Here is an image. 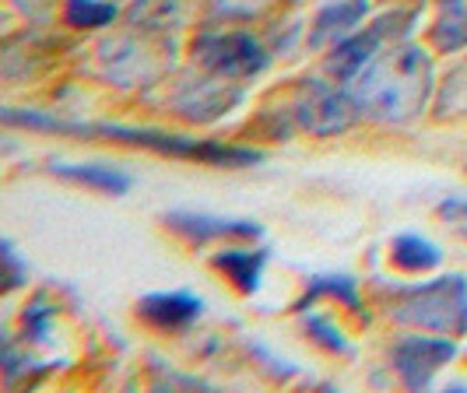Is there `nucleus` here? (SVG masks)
I'll list each match as a JSON object with an SVG mask.
<instances>
[{
	"mask_svg": "<svg viewBox=\"0 0 467 393\" xmlns=\"http://www.w3.org/2000/svg\"><path fill=\"white\" fill-rule=\"evenodd\" d=\"M306 326H309V334H313L320 345H327L330 351H345V341H341V334H337V330H334V326H330L324 316H309V324H306Z\"/></svg>",
	"mask_w": 467,
	"mask_h": 393,
	"instance_id": "17",
	"label": "nucleus"
},
{
	"mask_svg": "<svg viewBox=\"0 0 467 393\" xmlns=\"http://www.w3.org/2000/svg\"><path fill=\"white\" fill-rule=\"evenodd\" d=\"M320 295H334V299H341L351 309H358V292H355L351 278H345V274H320V278H313V284L306 288V295L296 302V309H309V302H317Z\"/></svg>",
	"mask_w": 467,
	"mask_h": 393,
	"instance_id": "15",
	"label": "nucleus"
},
{
	"mask_svg": "<svg viewBox=\"0 0 467 393\" xmlns=\"http://www.w3.org/2000/svg\"><path fill=\"white\" fill-rule=\"evenodd\" d=\"M432 60L419 47H394L376 53L355 81V102L376 119L404 123L419 116L432 95Z\"/></svg>",
	"mask_w": 467,
	"mask_h": 393,
	"instance_id": "1",
	"label": "nucleus"
},
{
	"mask_svg": "<svg viewBox=\"0 0 467 393\" xmlns=\"http://www.w3.org/2000/svg\"><path fill=\"white\" fill-rule=\"evenodd\" d=\"M165 225L172 232H180L190 243H208V239H257L260 225L254 222H233V218H211V214H190V211H172L165 218Z\"/></svg>",
	"mask_w": 467,
	"mask_h": 393,
	"instance_id": "8",
	"label": "nucleus"
},
{
	"mask_svg": "<svg viewBox=\"0 0 467 393\" xmlns=\"http://www.w3.org/2000/svg\"><path fill=\"white\" fill-rule=\"evenodd\" d=\"M4 260H7V288H15V284L22 281V267H18V260H15V250H11V246H4Z\"/></svg>",
	"mask_w": 467,
	"mask_h": 393,
	"instance_id": "18",
	"label": "nucleus"
},
{
	"mask_svg": "<svg viewBox=\"0 0 467 393\" xmlns=\"http://www.w3.org/2000/svg\"><path fill=\"white\" fill-rule=\"evenodd\" d=\"M394 18H398V15H387V18H379L376 25H369L366 32H358V36L345 39L341 47L334 49V57L327 60L330 74H337V78H355V74L379 53V43L387 39V32H390V22H394Z\"/></svg>",
	"mask_w": 467,
	"mask_h": 393,
	"instance_id": "7",
	"label": "nucleus"
},
{
	"mask_svg": "<svg viewBox=\"0 0 467 393\" xmlns=\"http://www.w3.org/2000/svg\"><path fill=\"white\" fill-rule=\"evenodd\" d=\"M394 320L436 334H467V281L450 274L421 284L394 309Z\"/></svg>",
	"mask_w": 467,
	"mask_h": 393,
	"instance_id": "3",
	"label": "nucleus"
},
{
	"mask_svg": "<svg viewBox=\"0 0 467 393\" xmlns=\"http://www.w3.org/2000/svg\"><path fill=\"white\" fill-rule=\"evenodd\" d=\"M446 15L432 28V39L443 53H457L467 47V0H446Z\"/></svg>",
	"mask_w": 467,
	"mask_h": 393,
	"instance_id": "14",
	"label": "nucleus"
},
{
	"mask_svg": "<svg viewBox=\"0 0 467 393\" xmlns=\"http://www.w3.org/2000/svg\"><path fill=\"white\" fill-rule=\"evenodd\" d=\"M464 235H467V229H464Z\"/></svg>",
	"mask_w": 467,
	"mask_h": 393,
	"instance_id": "19",
	"label": "nucleus"
},
{
	"mask_svg": "<svg viewBox=\"0 0 467 393\" xmlns=\"http://www.w3.org/2000/svg\"><path fill=\"white\" fill-rule=\"evenodd\" d=\"M453 355H457V347L450 345V341H440V337H408L394 351V366H398L400 379L411 390H421V387L432 383V376L443 369Z\"/></svg>",
	"mask_w": 467,
	"mask_h": 393,
	"instance_id": "6",
	"label": "nucleus"
},
{
	"mask_svg": "<svg viewBox=\"0 0 467 393\" xmlns=\"http://www.w3.org/2000/svg\"><path fill=\"white\" fill-rule=\"evenodd\" d=\"M53 172L64 180H74V183L102 190V193H113V197L130 190V176L113 169V165H53Z\"/></svg>",
	"mask_w": 467,
	"mask_h": 393,
	"instance_id": "12",
	"label": "nucleus"
},
{
	"mask_svg": "<svg viewBox=\"0 0 467 393\" xmlns=\"http://www.w3.org/2000/svg\"><path fill=\"white\" fill-rule=\"evenodd\" d=\"M113 18H117V7L102 4V0H70L67 4V22L78 28H99V25H109Z\"/></svg>",
	"mask_w": 467,
	"mask_h": 393,
	"instance_id": "16",
	"label": "nucleus"
},
{
	"mask_svg": "<svg viewBox=\"0 0 467 393\" xmlns=\"http://www.w3.org/2000/svg\"><path fill=\"white\" fill-rule=\"evenodd\" d=\"M362 15H366V0H337V4H330L327 11L317 18V28H313L309 43L320 47V43H327V39H334V36L348 32Z\"/></svg>",
	"mask_w": 467,
	"mask_h": 393,
	"instance_id": "13",
	"label": "nucleus"
},
{
	"mask_svg": "<svg viewBox=\"0 0 467 393\" xmlns=\"http://www.w3.org/2000/svg\"><path fill=\"white\" fill-rule=\"evenodd\" d=\"M193 57L222 78H254L267 67V53L254 36L225 32V36H201L193 43Z\"/></svg>",
	"mask_w": 467,
	"mask_h": 393,
	"instance_id": "4",
	"label": "nucleus"
},
{
	"mask_svg": "<svg viewBox=\"0 0 467 393\" xmlns=\"http://www.w3.org/2000/svg\"><path fill=\"white\" fill-rule=\"evenodd\" d=\"M264 260H267V250H225V253H214L211 264L218 271H225V278H233V284L239 292L254 295L260 288Z\"/></svg>",
	"mask_w": 467,
	"mask_h": 393,
	"instance_id": "10",
	"label": "nucleus"
},
{
	"mask_svg": "<svg viewBox=\"0 0 467 393\" xmlns=\"http://www.w3.org/2000/svg\"><path fill=\"white\" fill-rule=\"evenodd\" d=\"M390 260L398 264L400 271H411V274H421V271H432L440 267L443 260V250L421 235H398L394 246H390Z\"/></svg>",
	"mask_w": 467,
	"mask_h": 393,
	"instance_id": "11",
	"label": "nucleus"
},
{
	"mask_svg": "<svg viewBox=\"0 0 467 393\" xmlns=\"http://www.w3.org/2000/svg\"><path fill=\"white\" fill-rule=\"evenodd\" d=\"M7 127H39V130H57V134H81V138H106L119 144H138L151 148L159 155H176V159H193L204 165H254L260 162V151L254 148H229V144H214V140H190L162 130H134V127H119V123H64V119H49V116L18 113V109H4Z\"/></svg>",
	"mask_w": 467,
	"mask_h": 393,
	"instance_id": "2",
	"label": "nucleus"
},
{
	"mask_svg": "<svg viewBox=\"0 0 467 393\" xmlns=\"http://www.w3.org/2000/svg\"><path fill=\"white\" fill-rule=\"evenodd\" d=\"M204 302L187 292H162V295H144L140 299V316L159 330H183L201 316Z\"/></svg>",
	"mask_w": 467,
	"mask_h": 393,
	"instance_id": "9",
	"label": "nucleus"
},
{
	"mask_svg": "<svg viewBox=\"0 0 467 393\" xmlns=\"http://www.w3.org/2000/svg\"><path fill=\"white\" fill-rule=\"evenodd\" d=\"M355 109H358V102L348 98L345 92H337L330 85H309L296 113H299V123H303L309 134L330 138V134L345 130L351 119H355Z\"/></svg>",
	"mask_w": 467,
	"mask_h": 393,
	"instance_id": "5",
	"label": "nucleus"
}]
</instances>
